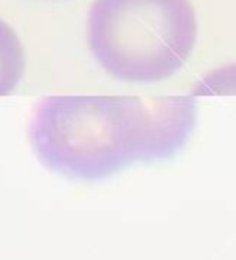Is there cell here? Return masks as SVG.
Segmentation results:
<instances>
[{"label":"cell","mask_w":236,"mask_h":260,"mask_svg":"<svg viewBox=\"0 0 236 260\" xmlns=\"http://www.w3.org/2000/svg\"><path fill=\"white\" fill-rule=\"evenodd\" d=\"M196 96H236V63L209 70L192 89Z\"/></svg>","instance_id":"obj_4"},{"label":"cell","mask_w":236,"mask_h":260,"mask_svg":"<svg viewBox=\"0 0 236 260\" xmlns=\"http://www.w3.org/2000/svg\"><path fill=\"white\" fill-rule=\"evenodd\" d=\"M196 122L192 96H48L31 118L30 142L50 172L100 181L176 157Z\"/></svg>","instance_id":"obj_1"},{"label":"cell","mask_w":236,"mask_h":260,"mask_svg":"<svg viewBox=\"0 0 236 260\" xmlns=\"http://www.w3.org/2000/svg\"><path fill=\"white\" fill-rule=\"evenodd\" d=\"M87 43L102 69L116 80H168L196 48V10L190 0H94Z\"/></svg>","instance_id":"obj_2"},{"label":"cell","mask_w":236,"mask_h":260,"mask_svg":"<svg viewBox=\"0 0 236 260\" xmlns=\"http://www.w3.org/2000/svg\"><path fill=\"white\" fill-rule=\"evenodd\" d=\"M24 45L15 30L0 19V96L11 94L24 78Z\"/></svg>","instance_id":"obj_3"}]
</instances>
